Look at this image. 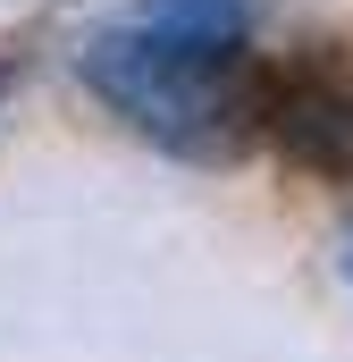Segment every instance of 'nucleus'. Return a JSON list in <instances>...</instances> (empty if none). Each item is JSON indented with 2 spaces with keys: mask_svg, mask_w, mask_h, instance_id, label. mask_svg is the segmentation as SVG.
I'll return each mask as SVG.
<instances>
[{
  "mask_svg": "<svg viewBox=\"0 0 353 362\" xmlns=\"http://www.w3.org/2000/svg\"><path fill=\"white\" fill-rule=\"evenodd\" d=\"M76 76L109 118H126L143 144H160L176 160H236L269 144L277 68L253 42H176V34L118 17L109 34H92L76 51Z\"/></svg>",
  "mask_w": 353,
  "mask_h": 362,
  "instance_id": "f257e3e1",
  "label": "nucleus"
},
{
  "mask_svg": "<svg viewBox=\"0 0 353 362\" xmlns=\"http://www.w3.org/2000/svg\"><path fill=\"white\" fill-rule=\"evenodd\" d=\"M269 144L311 177H353V59L345 51H303L277 68Z\"/></svg>",
  "mask_w": 353,
  "mask_h": 362,
  "instance_id": "f03ea898",
  "label": "nucleus"
},
{
  "mask_svg": "<svg viewBox=\"0 0 353 362\" xmlns=\"http://www.w3.org/2000/svg\"><path fill=\"white\" fill-rule=\"evenodd\" d=\"M126 17L176 42H253V0H135Z\"/></svg>",
  "mask_w": 353,
  "mask_h": 362,
  "instance_id": "7ed1b4c3",
  "label": "nucleus"
},
{
  "mask_svg": "<svg viewBox=\"0 0 353 362\" xmlns=\"http://www.w3.org/2000/svg\"><path fill=\"white\" fill-rule=\"evenodd\" d=\"M8 85H17V68H8V59H0V93H8Z\"/></svg>",
  "mask_w": 353,
  "mask_h": 362,
  "instance_id": "20e7f679",
  "label": "nucleus"
}]
</instances>
